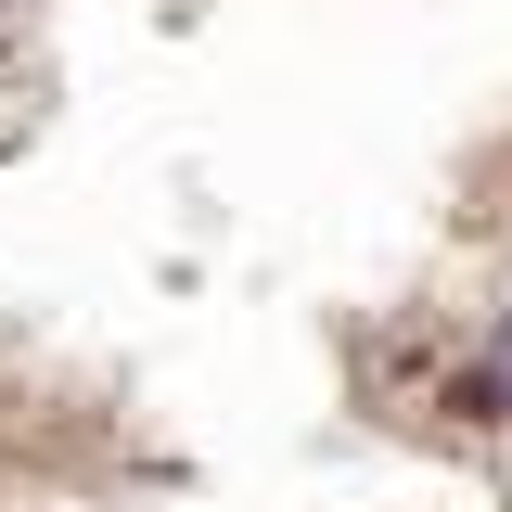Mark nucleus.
I'll return each mask as SVG.
<instances>
[{
  "instance_id": "obj_1",
  "label": "nucleus",
  "mask_w": 512,
  "mask_h": 512,
  "mask_svg": "<svg viewBox=\"0 0 512 512\" xmlns=\"http://www.w3.org/2000/svg\"><path fill=\"white\" fill-rule=\"evenodd\" d=\"M448 410H461V423H512V320H500V346L448 384Z\"/></svg>"
}]
</instances>
